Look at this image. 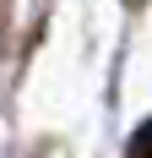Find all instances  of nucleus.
Instances as JSON below:
<instances>
[{
  "label": "nucleus",
  "mask_w": 152,
  "mask_h": 158,
  "mask_svg": "<svg viewBox=\"0 0 152 158\" xmlns=\"http://www.w3.org/2000/svg\"><path fill=\"white\" fill-rule=\"evenodd\" d=\"M125 158H152V120H147V126H136V136H130Z\"/></svg>",
  "instance_id": "f257e3e1"
},
{
  "label": "nucleus",
  "mask_w": 152,
  "mask_h": 158,
  "mask_svg": "<svg viewBox=\"0 0 152 158\" xmlns=\"http://www.w3.org/2000/svg\"><path fill=\"white\" fill-rule=\"evenodd\" d=\"M120 6H130V11H141V6H147V0H120Z\"/></svg>",
  "instance_id": "f03ea898"
}]
</instances>
